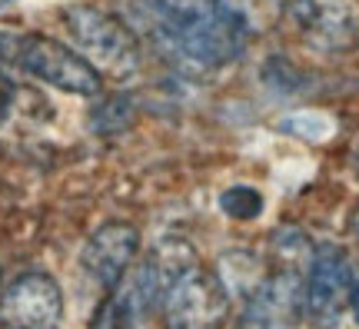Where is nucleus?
Instances as JSON below:
<instances>
[{
	"instance_id": "0eeeda50",
	"label": "nucleus",
	"mask_w": 359,
	"mask_h": 329,
	"mask_svg": "<svg viewBox=\"0 0 359 329\" xmlns=\"http://www.w3.org/2000/svg\"><path fill=\"white\" fill-rule=\"evenodd\" d=\"M349 286V263L336 246H323L313 256L309 279L303 290V306L316 323H333L339 316V300Z\"/></svg>"
},
{
	"instance_id": "9d476101",
	"label": "nucleus",
	"mask_w": 359,
	"mask_h": 329,
	"mask_svg": "<svg viewBox=\"0 0 359 329\" xmlns=\"http://www.w3.org/2000/svg\"><path fill=\"white\" fill-rule=\"evenodd\" d=\"M133 123V107H130L127 97H110L103 100L93 116H90V130L93 133H120Z\"/></svg>"
},
{
	"instance_id": "423d86ee",
	"label": "nucleus",
	"mask_w": 359,
	"mask_h": 329,
	"mask_svg": "<svg viewBox=\"0 0 359 329\" xmlns=\"http://www.w3.org/2000/svg\"><path fill=\"white\" fill-rule=\"evenodd\" d=\"M140 250V233L130 223H103L83 246V269L100 283L103 290H116L120 279Z\"/></svg>"
},
{
	"instance_id": "39448f33",
	"label": "nucleus",
	"mask_w": 359,
	"mask_h": 329,
	"mask_svg": "<svg viewBox=\"0 0 359 329\" xmlns=\"http://www.w3.org/2000/svg\"><path fill=\"white\" fill-rule=\"evenodd\" d=\"M60 316H64L60 286L40 269L20 273L0 296V323L11 329H57Z\"/></svg>"
},
{
	"instance_id": "ddd939ff",
	"label": "nucleus",
	"mask_w": 359,
	"mask_h": 329,
	"mask_svg": "<svg viewBox=\"0 0 359 329\" xmlns=\"http://www.w3.org/2000/svg\"><path fill=\"white\" fill-rule=\"evenodd\" d=\"M349 309H353V316L359 323V283H353V290H349Z\"/></svg>"
},
{
	"instance_id": "f257e3e1",
	"label": "nucleus",
	"mask_w": 359,
	"mask_h": 329,
	"mask_svg": "<svg viewBox=\"0 0 359 329\" xmlns=\"http://www.w3.org/2000/svg\"><path fill=\"white\" fill-rule=\"evenodd\" d=\"M127 17L154 43L193 67L226 64L246 40V17L233 0H130Z\"/></svg>"
},
{
	"instance_id": "f03ea898",
	"label": "nucleus",
	"mask_w": 359,
	"mask_h": 329,
	"mask_svg": "<svg viewBox=\"0 0 359 329\" xmlns=\"http://www.w3.org/2000/svg\"><path fill=\"white\" fill-rule=\"evenodd\" d=\"M0 53L27 70L30 76H37L43 83H50L57 90L77 93V97H93L100 93V74L97 67L83 60L80 53H74L67 43L40 34H24V37H0Z\"/></svg>"
},
{
	"instance_id": "6e6552de",
	"label": "nucleus",
	"mask_w": 359,
	"mask_h": 329,
	"mask_svg": "<svg viewBox=\"0 0 359 329\" xmlns=\"http://www.w3.org/2000/svg\"><path fill=\"white\" fill-rule=\"evenodd\" d=\"M299 279L293 273L266 279L243 313V329H293L299 313Z\"/></svg>"
},
{
	"instance_id": "20e7f679",
	"label": "nucleus",
	"mask_w": 359,
	"mask_h": 329,
	"mask_svg": "<svg viewBox=\"0 0 359 329\" xmlns=\"http://www.w3.org/2000/svg\"><path fill=\"white\" fill-rule=\"evenodd\" d=\"M226 319V290L206 269H187L163 296L167 329H219Z\"/></svg>"
},
{
	"instance_id": "1a4fd4ad",
	"label": "nucleus",
	"mask_w": 359,
	"mask_h": 329,
	"mask_svg": "<svg viewBox=\"0 0 359 329\" xmlns=\"http://www.w3.org/2000/svg\"><path fill=\"white\" fill-rule=\"evenodd\" d=\"M154 290H156V269L154 266H143L130 283L120 279V286L114 290V296L103 300V306L97 309L90 329H133L143 303L154 296Z\"/></svg>"
},
{
	"instance_id": "f8f14e48",
	"label": "nucleus",
	"mask_w": 359,
	"mask_h": 329,
	"mask_svg": "<svg viewBox=\"0 0 359 329\" xmlns=\"http://www.w3.org/2000/svg\"><path fill=\"white\" fill-rule=\"evenodd\" d=\"M7 103H11V83L0 76V116L7 114Z\"/></svg>"
},
{
	"instance_id": "7ed1b4c3",
	"label": "nucleus",
	"mask_w": 359,
	"mask_h": 329,
	"mask_svg": "<svg viewBox=\"0 0 359 329\" xmlns=\"http://www.w3.org/2000/svg\"><path fill=\"white\" fill-rule=\"evenodd\" d=\"M70 40L83 51V60H93L103 70L114 74H133L140 64L137 40L116 17L97 11V7H70L64 13Z\"/></svg>"
},
{
	"instance_id": "9b49d317",
	"label": "nucleus",
	"mask_w": 359,
	"mask_h": 329,
	"mask_svg": "<svg viewBox=\"0 0 359 329\" xmlns=\"http://www.w3.org/2000/svg\"><path fill=\"white\" fill-rule=\"evenodd\" d=\"M219 210L230 220H253L263 210V196L250 187H230V190L219 193Z\"/></svg>"
}]
</instances>
